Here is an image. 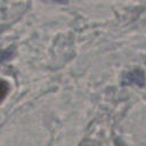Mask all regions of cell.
I'll return each instance as SVG.
<instances>
[{
  "instance_id": "7a4b0ae2",
  "label": "cell",
  "mask_w": 146,
  "mask_h": 146,
  "mask_svg": "<svg viewBox=\"0 0 146 146\" xmlns=\"http://www.w3.org/2000/svg\"><path fill=\"white\" fill-rule=\"evenodd\" d=\"M8 90H9L8 83L6 81H3V80H0V102L6 97Z\"/></svg>"
},
{
  "instance_id": "3957f363",
  "label": "cell",
  "mask_w": 146,
  "mask_h": 146,
  "mask_svg": "<svg viewBox=\"0 0 146 146\" xmlns=\"http://www.w3.org/2000/svg\"><path fill=\"white\" fill-rule=\"evenodd\" d=\"M54 1H59V2H64V1H66V0H54Z\"/></svg>"
},
{
  "instance_id": "6da1fadb",
  "label": "cell",
  "mask_w": 146,
  "mask_h": 146,
  "mask_svg": "<svg viewBox=\"0 0 146 146\" xmlns=\"http://www.w3.org/2000/svg\"><path fill=\"white\" fill-rule=\"evenodd\" d=\"M145 81V78H144V74L141 71L139 70H135L132 72H129L127 73L125 78H124V83H128V84H131V83H137V84H143Z\"/></svg>"
}]
</instances>
